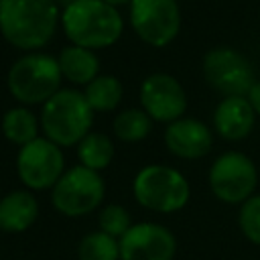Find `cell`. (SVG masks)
<instances>
[{
	"label": "cell",
	"mask_w": 260,
	"mask_h": 260,
	"mask_svg": "<svg viewBox=\"0 0 260 260\" xmlns=\"http://www.w3.org/2000/svg\"><path fill=\"white\" fill-rule=\"evenodd\" d=\"M130 22L144 43L165 47L179 32L181 12L175 0H132Z\"/></svg>",
	"instance_id": "obj_8"
},
{
	"label": "cell",
	"mask_w": 260,
	"mask_h": 260,
	"mask_svg": "<svg viewBox=\"0 0 260 260\" xmlns=\"http://www.w3.org/2000/svg\"><path fill=\"white\" fill-rule=\"evenodd\" d=\"M77 154H79V160L83 167H87L91 171H100L110 165V160L114 156V144L104 134H87L79 142Z\"/></svg>",
	"instance_id": "obj_19"
},
{
	"label": "cell",
	"mask_w": 260,
	"mask_h": 260,
	"mask_svg": "<svg viewBox=\"0 0 260 260\" xmlns=\"http://www.w3.org/2000/svg\"><path fill=\"white\" fill-rule=\"evenodd\" d=\"M140 104L150 118L158 122H175L183 116L187 98L175 77L167 73H154L142 81Z\"/></svg>",
	"instance_id": "obj_11"
},
{
	"label": "cell",
	"mask_w": 260,
	"mask_h": 260,
	"mask_svg": "<svg viewBox=\"0 0 260 260\" xmlns=\"http://www.w3.org/2000/svg\"><path fill=\"white\" fill-rule=\"evenodd\" d=\"M104 199V181L98 171L73 167L61 175L53 187V205L63 215H85Z\"/></svg>",
	"instance_id": "obj_6"
},
{
	"label": "cell",
	"mask_w": 260,
	"mask_h": 260,
	"mask_svg": "<svg viewBox=\"0 0 260 260\" xmlns=\"http://www.w3.org/2000/svg\"><path fill=\"white\" fill-rule=\"evenodd\" d=\"M59 61L51 55H26L8 71V89L22 104H45L59 91Z\"/></svg>",
	"instance_id": "obj_4"
},
{
	"label": "cell",
	"mask_w": 260,
	"mask_h": 260,
	"mask_svg": "<svg viewBox=\"0 0 260 260\" xmlns=\"http://www.w3.org/2000/svg\"><path fill=\"white\" fill-rule=\"evenodd\" d=\"M57 28L55 0H0V32L18 49H39Z\"/></svg>",
	"instance_id": "obj_1"
},
{
	"label": "cell",
	"mask_w": 260,
	"mask_h": 260,
	"mask_svg": "<svg viewBox=\"0 0 260 260\" xmlns=\"http://www.w3.org/2000/svg\"><path fill=\"white\" fill-rule=\"evenodd\" d=\"M248 102H250L252 110L260 114V81H256V83L252 85V89L248 91Z\"/></svg>",
	"instance_id": "obj_24"
},
{
	"label": "cell",
	"mask_w": 260,
	"mask_h": 260,
	"mask_svg": "<svg viewBox=\"0 0 260 260\" xmlns=\"http://www.w3.org/2000/svg\"><path fill=\"white\" fill-rule=\"evenodd\" d=\"M39 215L37 199L26 191H14L0 199V230L22 232L35 223Z\"/></svg>",
	"instance_id": "obj_15"
},
{
	"label": "cell",
	"mask_w": 260,
	"mask_h": 260,
	"mask_svg": "<svg viewBox=\"0 0 260 260\" xmlns=\"http://www.w3.org/2000/svg\"><path fill=\"white\" fill-rule=\"evenodd\" d=\"M16 169L20 181L30 189L55 187L63 175V154L49 138H35L20 146Z\"/></svg>",
	"instance_id": "obj_10"
},
{
	"label": "cell",
	"mask_w": 260,
	"mask_h": 260,
	"mask_svg": "<svg viewBox=\"0 0 260 260\" xmlns=\"http://www.w3.org/2000/svg\"><path fill=\"white\" fill-rule=\"evenodd\" d=\"M93 110L83 93L73 89H59L49 98L41 112L43 132L57 146H71L89 134Z\"/></svg>",
	"instance_id": "obj_3"
},
{
	"label": "cell",
	"mask_w": 260,
	"mask_h": 260,
	"mask_svg": "<svg viewBox=\"0 0 260 260\" xmlns=\"http://www.w3.org/2000/svg\"><path fill=\"white\" fill-rule=\"evenodd\" d=\"M134 197L146 209L171 213L187 203L189 185L179 171L165 165H148L134 179Z\"/></svg>",
	"instance_id": "obj_5"
},
{
	"label": "cell",
	"mask_w": 260,
	"mask_h": 260,
	"mask_svg": "<svg viewBox=\"0 0 260 260\" xmlns=\"http://www.w3.org/2000/svg\"><path fill=\"white\" fill-rule=\"evenodd\" d=\"M213 122L225 140H242L254 128V110L248 98H225L217 106Z\"/></svg>",
	"instance_id": "obj_14"
},
{
	"label": "cell",
	"mask_w": 260,
	"mask_h": 260,
	"mask_svg": "<svg viewBox=\"0 0 260 260\" xmlns=\"http://www.w3.org/2000/svg\"><path fill=\"white\" fill-rule=\"evenodd\" d=\"M100 228L104 234L112 238H122L132 225H130V215L124 207L120 205H106L100 213Z\"/></svg>",
	"instance_id": "obj_22"
},
{
	"label": "cell",
	"mask_w": 260,
	"mask_h": 260,
	"mask_svg": "<svg viewBox=\"0 0 260 260\" xmlns=\"http://www.w3.org/2000/svg\"><path fill=\"white\" fill-rule=\"evenodd\" d=\"M104 2H108V4H112V6H118V4H126V2H132V0H104Z\"/></svg>",
	"instance_id": "obj_25"
},
{
	"label": "cell",
	"mask_w": 260,
	"mask_h": 260,
	"mask_svg": "<svg viewBox=\"0 0 260 260\" xmlns=\"http://www.w3.org/2000/svg\"><path fill=\"white\" fill-rule=\"evenodd\" d=\"M57 61H59L61 73L69 81L79 83V85L91 83L98 77V71H100V61L91 53V49L77 47V45L65 47Z\"/></svg>",
	"instance_id": "obj_16"
},
{
	"label": "cell",
	"mask_w": 260,
	"mask_h": 260,
	"mask_svg": "<svg viewBox=\"0 0 260 260\" xmlns=\"http://www.w3.org/2000/svg\"><path fill=\"white\" fill-rule=\"evenodd\" d=\"M209 185L217 199L225 203H242L250 199L256 187V167L242 152H225L213 162Z\"/></svg>",
	"instance_id": "obj_9"
},
{
	"label": "cell",
	"mask_w": 260,
	"mask_h": 260,
	"mask_svg": "<svg viewBox=\"0 0 260 260\" xmlns=\"http://www.w3.org/2000/svg\"><path fill=\"white\" fill-rule=\"evenodd\" d=\"M240 228L244 236L260 246V195L250 197L242 203L240 209Z\"/></svg>",
	"instance_id": "obj_23"
},
{
	"label": "cell",
	"mask_w": 260,
	"mask_h": 260,
	"mask_svg": "<svg viewBox=\"0 0 260 260\" xmlns=\"http://www.w3.org/2000/svg\"><path fill=\"white\" fill-rule=\"evenodd\" d=\"M167 148L181 158H199L211 148V132L193 118H179L165 132Z\"/></svg>",
	"instance_id": "obj_13"
},
{
	"label": "cell",
	"mask_w": 260,
	"mask_h": 260,
	"mask_svg": "<svg viewBox=\"0 0 260 260\" xmlns=\"http://www.w3.org/2000/svg\"><path fill=\"white\" fill-rule=\"evenodd\" d=\"M203 75L207 83L225 98H246L256 83L248 59L232 49L209 51L203 59Z\"/></svg>",
	"instance_id": "obj_7"
},
{
	"label": "cell",
	"mask_w": 260,
	"mask_h": 260,
	"mask_svg": "<svg viewBox=\"0 0 260 260\" xmlns=\"http://www.w3.org/2000/svg\"><path fill=\"white\" fill-rule=\"evenodd\" d=\"M175 256L173 234L156 223L132 225L120 238L122 260H171Z\"/></svg>",
	"instance_id": "obj_12"
},
{
	"label": "cell",
	"mask_w": 260,
	"mask_h": 260,
	"mask_svg": "<svg viewBox=\"0 0 260 260\" xmlns=\"http://www.w3.org/2000/svg\"><path fill=\"white\" fill-rule=\"evenodd\" d=\"M77 254H79V260H118L120 242H116V238L104 232H93L79 242Z\"/></svg>",
	"instance_id": "obj_20"
},
{
	"label": "cell",
	"mask_w": 260,
	"mask_h": 260,
	"mask_svg": "<svg viewBox=\"0 0 260 260\" xmlns=\"http://www.w3.org/2000/svg\"><path fill=\"white\" fill-rule=\"evenodd\" d=\"M87 104L95 112H110L122 100V83L112 75H100L85 85L83 91Z\"/></svg>",
	"instance_id": "obj_17"
},
{
	"label": "cell",
	"mask_w": 260,
	"mask_h": 260,
	"mask_svg": "<svg viewBox=\"0 0 260 260\" xmlns=\"http://www.w3.org/2000/svg\"><path fill=\"white\" fill-rule=\"evenodd\" d=\"M65 35L77 47L102 49L122 35V16L104 0H71L61 16Z\"/></svg>",
	"instance_id": "obj_2"
},
{
	"label": "cell",
	"mask_w": 260,
	"mask_h": 260,
	"mask_svg": "<svg viewBox=\"0 0 260 260\" xmlns=\"http://www.w3.org/2000/svg\"><path fill=\"white\" fill-rule=\"evenodd\" d=\"M114 132L124 142H138L150 132V116L142 110H124L114 120Z\"/></svg>",
	"instance_id": "obj_21"
},
{
	"label": "cell",
	"mask_w": 260,
	"mask_h": 260,
	"mask_svg": "<svg viewBox=\"0 0 260 260\" xmlns=\"http://www.w3.org/2000/svg\"><path fill=\"white\" fill-rule=\"evenodd\" d=\"M2 132L10 142L24 146L39 138V124L26 108H12L2 118Z\"/></svg>",
	"instance_id": "obj_18"
}]
</instances>
